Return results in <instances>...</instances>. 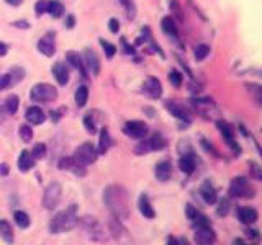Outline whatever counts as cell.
Wrapping results in <instances>:
<instances>
[{
  "mask_svg": "<svg viewBox=\"0 0 262 245\" xmlns=\"http://www.w3.org/2000/svg\"><path fill=\"white\" fill-rule=\"evenodd\" d=\"M103 203L117 219L125 220L129 217V196L121 185H110L106 188L103 191Z\"/></svg>",
  "mask_w": 262,
  "mask_h": 245,
  "instance_id": "1",
  "label": "cell"
},
{
  "mask_svg": "<svg viewBox=\"0 0 262 245\" xmlns=\"http://www.w3.org/2000/svg\"><path fill=\"white\" fill-rule=\"evenodd\" d=\"M77 223H79L77 206L76 204H72V206H69L68 209L57 212V214L51 219V223H49V231H51L53 234L69 232L77 226Z\"/></svg>",
  "mask_w": 262,
  "mask_h": 245,
  "instance_id": "2",
  "label": "cell"
},
{
  "mask_svg": "<svg viewBox=\"0 0 262 245\" xmlns=\"http://www.w3.org/2000/svg\"><path fill=\"white\" fill-rule=\"evenodd\" d=\"M166 147V139L161 133H154L151 137L144 139L143 142H139L135 147V154L143 155V154H149V152H156V151H162Z\"/></svg>",
  "mask_w": 262,
  "mask_h": 245,
  "instance_id": "3",
  "label": "cell"
},
{
  "mask_svg": "<svg viewBox=\"0 0 262 245\" xmlns=\"http://www.w3.org/2000/svg\"><path fill=\"white\" fill-rule=\"evenodd\" d=\"M229 196H233V198H254L256 190L244 177H236L229 185Z\"/></svg>",
  "mask_w": 262,
  "mask_h": 245,
  "instance_id": "4",
  "label": "cell"
},
{
  "mask_svg": "<svg viewBox=\"0 0 262 245\" xmlns=\"http://www.w3.org/2000/svg\"><path fill=\"white\" fill-rule=\"evenodd\" d=\"M56 96L57 90L49 84H36L30 92V98L36 103H49L56 100Z\"/></svg>",
  "mask_w": 262,
  "mask_h": 245,
  "instance_id": "5",
  "label": "cell"
},
{
  "mask_svg": "<svg viewBox=\"0 0 262 245\" xmlns=\"http://www.w3.org/2000/svg\"><path fill=\"white\" fill-rule=\"evenodd\" d=\"M61 196H62V186H61V183L59 182H53L45 190V194H43V206L48 211L56 209L57 204L61 203Z\"/></svg>",
  "mask_w": 262,
  "mask_h": 245,
  "instance_id": "6",
  "label": "cell"
},
{
  "mask_svg": "<svg viewBox=\"0 0 262 245\" xmlns=\"http://www.w3.org/2000/svg\"><path fill=\"white\" fill-rule=\"evenodd\" d=\"M97 155H98V152H97L95 147L92 144L85 142V144H82V145L77 147L72 157H74V162H76V163H80V165L87 167V165H90V163H94L97 160Z\"/></svg>",
  "mask_w": 262,
  "mask_h": 245,
  "instance_id": "7",
  "label": "cell"
},
{
  "mask_svg": "<svg viewBox=\"0 0 262 245\" xmlns=\"http://www.w3.org/2000/svg\"><path fill=\"white\" fill-rule=\"evenodd\" d=\"M192 105L195 111L203 116L205 119H211L213 116H216L218 114V108L216 105L213 103L208 98H196V100H192Z\"/></svg>",
  "mask_w": 262,
  "mask_h": 245,
  "instance_id": "8",
  "label": "cell"
},
{
  "mask_svg": "<svg viewBox=\"0 0 262 245\" xmlns=\"http://www.w3.org/2000/svg\"><path fill=\"white\" fill-rule=\"evenodd\" d=\"M123 131H125V134L128 137H133V139H143L146 137L147 134V125L144 121H138V119H133V121H128L125 128H123Z\"/></svg>",
  "mask_w": 262,
  "mask_h": 245,
  "instance_id": "9",
  "label": "cell"
},
{
  "mask_svg": "<svg viewBox=\"0 0 262 245\" xmlns=\"http://www.w3.org/2000/svg\"><path fill=\"white\" fill-rule=\"evenodd\" d=\"M195 242L202 245L215 243L216 242V234L211 229V226H200L195 227Z\"/></svg>",
  "mask_w": 262,
  "mask_h": 245,
  "instance_id": "10",
  "label": "cell"
},
{
  "mask_svg": "<svg viewBox=\"0 0 262 245\" xmlns=\"http://www.w3.org/2000/svg\"><path fill=\"white\" fill-rule=\"evenodd\" d=\"M216 128L220 129L221 136L226 139V142L229 144V147L239 154V145H237V142H234V129H233V126L228 125V122L223 121V119H218L216 121Z\"/></svg>",
  "mask_w": 262,
  "mask_h": 245,
  "instance_id": "11",
  "label": "cell"
},
{
  "mask_svg": "<svg viewBox=\"0 0 262 245\" xmlns=\"http://www.w3.org/2000/svg\"><path fill=\"white\" fill-rule=\"evenodd\" d=\"M141 90H143V93L146 96L154 98V100H156V98H161V95H162V85H161L159 79H156V77L146 79Z\"/></svg>",
  "mask_w": 262,
  "mask_h": 245,
  "instance_id": "12",
  "label": "cell"
},
{
  "mask_svg": "<svg viewBox=\"0 0 262 245\" xmlns=\"http://www.w3.org/2000/svg\"><path fill=\"white\" fill-rule=\"evenodd\" d=\"M84 65L92 76H98L100 74V61H98V56L90 47L84 49Z\"/></svg>",
  "mask_w": 262,
  "mask_h": 245,
  "instance_id": "13",
  "label": "cell"
},
{
  "mask_svg": "<svg viewBox=\"0 0 262 245\" xmlns=\"http://www.w3.org/2000/svg\"><path fill=\"white\" fill-rule=\"evenodd\" d=\"M38 51L43 53L46 57H51L56 53V43H54V36L51 33H48L43 38L38 41Z\"/></svg>",
  "mask_w": 262,
  "mask_h": 245,
  "instance_id": "14",
  "label": "cell"
},
{
  "mask_svg": "<svg viewBox=\"0 0 262 245\" xmlns=\"http://www.w3.org/2000/svg\"><path fill=\"white\" fill-rule=\"evenodd\" d=\"M166 108L170 114H174V116L180 121H187L190 122V114H188L187 108H184L182 105L177 103V102H167L166 103Z\"/></svg>",
  "mask_w": 262,
  "mask_h": 245,
  "instance_id": "15",
  "label": "cell"
},
{
  "mask_svg": "<svg viewBox=\"0 0 262 245\" xmlns=\"http://www.w3.org/2000/svg\"><path fill=\"white\" fill-rule=\"evenodd\" d=\"M154 172H156V178H158L159 182H169L172 178V165L169 160L159 162L158 165H156Z\"/></svg>",
  "mask_w": 262,
  "mask_h": 245,
  "instance_id": "16",
  "label": "cell"
},
{
  "mask_svg": "<svg viewBox=\"0 0 262 245\" xmlns=\"http://www.w3.org/2000/svg\"><path fill=\"white\" fill-rule=\"evenodd\" d=\"M196 160L199 159L195 157V154H185L179 159V168L182 170L184 174L190 175V174H193V170L196 167Z\"/></svg>",
  "mask_w": 262,
  "mask_h": 245,
  "instance_id": "17",
  "label": "cell"
},
{
  "mask_svg": "<svg viewBox=\"0 0 262 245\" xmlns=\"http://www.w3.org/2000/svg\"><path fill=\"white\" fill-rule=\"evenodd\" d=\"M25 118H27L30 125H43L46 119V114L43 110L38 108V106H30L27 113H25Z\"/></svg>",
  "mask_w": 262,
  "mask_h": 245,
  "instance_id": "18",
  "label": "cell"
},
{
  "mask_svg": "<svg viewBox=\"0 0 262 245\" xmlns=\"http://www.w3.org/2000/svg\"><path fill=\"white\" fill-rule=\"evenodd\" d=\"M53 74L59 85H66L69 82V69L64 62H56L53 65Z\"/></svg>",
  "mask_w": 262,
  "mask_h": 245,
  "instance_id": "19",
  "label": "cell"
},
{
  "mask_svg": "<svg viewBox=\"0 0 262 245\" xmlns=\"http://www.w3.org/2000/svg\"><path fill=\"white\" fill-rule=\"evenodd\" d=\"M237 219H239L244 226H251L257 220V211L254 208H241V209H237Z\"/></svg>",
  "mask_w": 262,
  "mask_h": 245,
  "instance_id": "20",
  "label": "cell"
},
{
  "mask_svg": "<svg viewBox=\"0 0 262 245\" xmlns=\"http://www.w3.org/2000/svg\"><path fill=\"white\" fill-rule=\"evenodd\" d=\"M138 208H139V212L147 217V219H154L156 217V211L152 208V204L149 201V198H147L146 194H141L139 196V201H138Z\"/></svg>",
  "mask_w": 262,
  "mask_h": 245,
  "instance_id": "21",
  "label": "cell"
},
{
  "mask_svg": "<svg viewBox=\"0 0 262 245\" xmlns=\"http://www.w3.org/2000/svg\"><path fill=\"white\" fill-rule=\"evenodd\" d=\"M200 196H202V200L207 203V204H215L218 201L216 190L210 183H203L200 186Z\"/></svg>",
  "mask_w": 262,
  "mask_h": 245,
  "instance_id": "22",
  "label": "cell"
},
{
  "mask_svg": "<svg viewBox=\"0 0 262 245\" xmlns=\"http://www.w3.org/2000/svg\"><path fill=\"white\" fill-rule=\"evenodd\" d=\"M66 59H68V62L72 65L74 69H77L82 76L87 77V72H85V65H84V61H82V57L79 56V53H74V51H69L68 54H66Z\"/></svg>",
  "mask_w": 262,
  "mask_h": 245,
  "instance_id": "23",
  "label": "cell"
},
{
  "mask_svg": "<svg viewBox=\"0 0 262 245\" xmlns=\"http://www.w3.org/2000/svg\"><path fill=\"white\" fill-rule=\"evenodd\" d=\"M35 163H36V160L31 155V152L21 151L20 157H18V168H20V172H28V170H31L33 167H35Z\"/></svg>",
  "mask_w": 262,
  "mask_h": 245,
  "instance_id": "24",
  "label": "cell"
},
{
  "mask_svg": "<svg viewBox=\"0 0 262 245\" xmlns=\"http://www.w3.org/2000/svg\"><path fill=\"white\" fill-rule=\"evenodd\" d=\"M113 141H112V136L108 133V129L103 128L100 131V139H98V154H105V152H108V149L112 147Z\"/></svg>",
  "mask_w": 262,
  "mask_h": 245,
  "instance_id": "25",
  "label": "cell"
},
{
  "mask_svg": "<svg viewBox=\"0 0 262 245\" xmlns=\"http://www.w3.org/2000/svg\"><path fill=\"white\" fill-rule=\"evenodd\" d=\"M0 237L7 242V243H13V227L10 226V223L8 220H0Z\"/></svg>",
  "mask_w": 262,
  "mask_h": 245,
  "instance_id": "26",
  "label": "cell"
},
{
  "mask_svg": "<svg viewBox=\"0 0 262 245\" xmlns=\"http://www.w3.org/2000/svg\"><path fill=\"white\" fill-rule=\"evenodd\" d=\"M46 12L53 16V18H59L64 13V7L59 0H49L48 2V7H46Z\"/></svg>",
  "mask_w": 262,
  "mask_h": 245,
  "instance_id": "27",
  "label": "cell"
},
{
  "mask_svg": "<svg viewBox=\"0 0 262 245\" xmlns=\"http://www.w3.org/2000/svg\"><path fill=\"white\" fill-rule=\"evenodd\" d=\"M161 28L167 36H172V38L177 36V27H176V23L170 16H164L162 21H161Z\"/></svg>",
  "mask_w": 262,
  "mask_h": 245,
  "instance_id": "28",
  "label": "cell"
},
{
  "mask_svg": "<svg viewBox=\"0 0 262 245\" xmlns=\"http://www.w3.org/2000/svg\"><path fill=\"white\" fill-rule=\"evenodd\" d=\"M87 100H89V88L85 85H80L76 90V105L79 108H82V106H85Z\"/></svg>",
  "mask_w": 262,
  "mask_h": 245,
  "instance_id": "29",
  "label": "cell"
},
{
  "mask_svg": "<svg viewBox=\"0 0 262 245\" xmlns=\"http://www.w3.org/2000/svg\"><path fill=\"white\" fill-rule=\"evenodd\" d=\"M18 105H20V98L16 96V95H10L5 100V111L8 114H15L16 111H18Z\"/></svg>",
  "mask_w": 262,
  "mask_h": 245,
  "instance_id": "30",
  "label": "cell"
},
{
  "mask_svg": "<svg viewBox=\"0 0 262 245\" xmlns=\"http://www.w3.org/2000/svg\"><path fill=\"white\" fill-rule=\"evenodd\" d=\"M13 217H15V223H16V226H20L21 229H27V227H30V216L27 214L25 211H15V214H13Z\"/></svg>",
  "mask_w": 262,
  "mask_h": 245,
  "instance_id": "31",
  "label": "cell"
},
{
  "mask_svg": "<svg viewBox=\"0 0 262 245\" xmlns=\"http://www.w3.org/2000/svg\"><path fill=\"white\" fill-rule=\"evenodd\" d=\"M123 8H125V12L128 15V18L129 20H133L135 18V15H136V5H135V0H120Z\"/></svg>",
  "mask_w": 262,
  "mask_h": 245,
  "instance_id": "32",
  "label": "cell"
},
{
  "mask_svg": "<svg viewBox=\"0 0 262 245\" xmlns=\"http://www.w3.org/2000/svg\"><path fill=\"white\" fill-rule=\"evenodd\" d=\"M84 126H85V129L89 131L90 134L97 133V121H95L92 113H89V114H85V116H84Z\"/></svg>",
  "mask_w": 262,
  "mask_h": 245,
  "instance_id": "33",
  "label": "cell"
},
{
  "mask_svg": "<svg viewBox=\"0 0 262 245\" xmlns=\"http://www.w3.org/2000/svg\"><path fill=\"white\" fill-rule=\"evenodd\" d=\"M208 54H210V47L207 44H199L193 49V56L196 61H203Z\"/></svg>",
  "mask_w": 262,
  "mask_h": 245,
  "instance_id": "34",
  "label": "cell"
},
{
  "mask_svg": "<svg viewBox=\"0 0 262 245\" xmlns=\"http://www.w3.org/2000/svg\"><path fill=\"white\" fill-rule=\"evenodd\" d=\"M18 133H20V139L23 142H30L33 139V129H31L30 125H21L20 129H18Z\"/></svg>",
  "mask_w": 262,
  "mask_h": 245,
  "instance_id": "35",
  "label": "cell"
},
{
  "mask_svg": "<svg viewBox=\"0 0 262 245\" xmlns=\"http://www.w3.org/2000/svg\"><path fill=\"white\" fill-rule=\"evenodd\" d=\"M100 44L103 47V51H105V56L108 57V59H112V57L117 54V46H113L110 41H105V39H100Z\"/></svg>",
  "mask_w": 262,
  "mask_h": 245,
  "instance_id": "36",
  "label": "cell"
},
{
  "mask_svg": "<svg viewBox=\"0 0 262 245\" xmlns=\"http://www.w3.org/2000/svg\"><path fill=\"white\" fill-rule=\"evenodd\" d=\"M8 76H10V85H15V84H18V82L23 79L25 72L20 67H15L12 72H8Z\"/></svg>",
  "mask_w": 262,
  "mask_h": 245,
  "instance_id": "37",
  "label": "cell"
},
{
  "mask_svg": "<svg viewBox=\"0 0 262 245\" xmlns=\"http://www.w3.org/2000/svg\"><path fill=\"white\" fill-rule=\"evenodd\" d=\"M31 155H33V157H35V160L43 159L45 155H46V145H45V144H36L35 147H33Z\"/></svg>",
  "mask_w": 262,
  "mask_h": 245,
  "instance_id": "38",
  "label": "cell"
},
{
  "mask_svg": "<svg viewBox=\"0 0 262 245\" xmlns=\"http://www.w3.org/2000/svg\"><path fill=\"white\" fill-rule=\"evenodd\" d=\"M169 82L174 87H180V84H182V76H180V72H177V70H172L170 74H169Z\"/></svg>",
  "mask_w": 262,
  "mask_h": 245,
  "instance_id": "39",
  "label": "cell"
},
{
  "mask_svg": "<svg viewBox=\"0 0 262 245\" xmlns=\"http://www.w3.org/2000/svg\"><path fill=\"white\" fill-rule=\"evenodd\" d=\"M229 200H221V203H220V206H218V209H216V212H218V216H226L228 212H229Z\"/></svg>",
  "mask_w": 262,
  "mask_h": 245,
  "instance_id": "40",
  "label": "cell"
},
{
  "mask_svg": "<svg viewBox=\"0 0 262 245\" xmlns=\"http://www.w3.org/2000/svg\"><path fill=\"white\" fill-rule=\"evenodd\" d=\"M46 7H48V0H38L35 4V13L41 16L43 13H46Z\"/></svg>",
  "mask_w": 262,
  "mask_h": 245,
  "instance_id": "41",
  "label": "cell"
},
{
  "mask_svg": "<svg viewBox=\"0 0 262 245\" xmlns=\"http://www.w3.org/2000/svg\"><path fill=\"white\" fill-rule=\"evenodd\" d=\"M74 165V157H62L59 160V168L61 170H69Z\"/></svg>",
  "mask_w": 262,
  "mask_h": 245,
  "instance_id": "42",
  "label": "cell"
},
{
  "mask_svg": "<svg viewBox=\"0 0 262 245\" xmlns=\"http://www.w3.org/2000/svg\"><path fill=\"white\" fill-rule=\"evenodd\" d=\"M185 211H187V217L190 219V220L196 219V217H199V214H200V212H199V209H196V208H193L192 204H187V206H185Z\"/></svg>",
  "mask_w": 262,
  "mask_h": 245,
  "instance_id": "43",
  "label": "cell"
},
{
  "mask_svg": "<svg viewBox=\"0 0 262 245\" xmlns=\"http://www.w3.org/2000/svg\"><path fill=\"white\" fill-rule=\"evenodd\" d=\"M7 87H10V76L8 74H2L0 76V90H4Z\"/></svg>",
  "mask_w": 262,
  "mask_h": 245,
  "instance_id": "44",
  "label": "cell"
},
{
  "mask_svg": "<svg viewBox=\"0 0 262 245\" xmlns=\"http://www.w3.org/2000/svg\"><path fill=\"white\" fill-rule=\"evenodd\" d=\"M108 28H110L112 33H118V30H120V23H118V20H117V18H112V20L108 21Z\"/></svg>",
  "mask_w": 262,
  "mask_h": 245,
  "instance_id": "45",
  "label": "cell"
},
{
  "mask_svg": "<svg viewBox=\"0 0 262 245\" xmlns=\"http://www.w3.org/2000/svg\"><path fill=\"white\" fill-rule=\"evenodd\" d=\"M12 27L15 28H20V30H28L30 28V23L28 21H13Z\"/></svg>",
  "mask_w": 262,
  "mask_h": 245,
  "instance_id": "46",
  "label": "cell"
},
{
  "mask_svg": "<svg viewBox=\"0 0 262 245\" xmlns=\"http://www.w3.org/2000/svg\"><path fill=\"white\" fill-rule=\"evenodd\" d=\"M121 43H123V46H125V51H126V54H135V49L131 47V46H128V43H126V39H125V38L121 39Z\"/></svg>",
  "mask_w": 262,
  "mask_h": 245,
  "instance_id": "47",
  "label": "cell"
},
{
  "mask_svg": "<svg viewBox=\"0 0 262 245\" xmlns=\"http://www.w3.org/2000/svg\"><path fill=\"white\" fill-rule=\"evenodd\" d=\"M251 167L254 168V177H256L257 180H260V178H262V175H260V168L256 165V163H251Z\"/></svg>",
  "mask_w": 262,
  "mask_h": 245,
  "instance_id": "48",
  "label": "cell"
},
{
  "mask_svg": "<svg viewBox=\"0 0 262 245\" xmlns=\"http://www.w3.org/2000/svg\"><path fill=\"white\" fill-rule=\"evenodd\" d=\"M8 172H10V168H8V165H5V163H2V165H0V175L7 177V175H8Z\"/></svg>",
  "mask_w": 262,
  "mask_h": 245,
  "instance_id": "49",
  "label": "cell"
},
{
  "mask_svg": "<svg viewBox=\"0 0 262 245\" xmlns=\"http://www.w3.org/2000/svg\"><path fill=\"white\" fill-rule=\"evenodd\" d=\"M5 2L8 5H12V7H20L23 4V0H5Z\"/></svg>",
  "mask_w": 262,
  "mask_h": 245,
  "instance_id": "50",
  "label": "cell"
},
{
  "mask_svg": "<svg viewBox=\"0 0 262 245\" xmlns=\"http://www.w3.org/2000/svg\"><path fill=\"white\" fill-rule=\"evenodd\" d=\"M8 51V46L5 43H0V57H4Z\"/></svg>",
  "mask_w": 262,
  "mask_h": 245,
  "instance_id": "51",
  "label": "cell"
},
{
  "mask_svg": "<svg viewBox=\"0 0 262 245\" xmlns=\"http://www.w3.org/2000/svg\"><path fill=\"white\" fill-rule=\"evenodd\" d=\"M5 116H7V111H5V106H0V125L5 121Z\"/></svg>",
  "mask_w": 262,
  "mask_h": 245,
  "instance_id": "52",
  "label": "cell"
},
{
  "mask_svg": "<svg viewBox=\"0 0 262 245\" xmlns=\"http://www.w3.org/2000/svg\"><path fill=\"white\" fill-rule=\"evenodd\" d=\"M66 27H68V28H72V27H74V15H69V16H68V21H66Z\"/></svg>",
  "mask_w": 262,
  "mask_h": 245,
  "instance_id": "53",
  "label": "cell"
}]
</instances>
